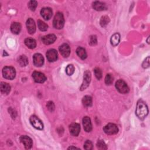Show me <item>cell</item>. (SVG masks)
Here are the masks:
<instances>
[{"label": "cell", "instance_id": "11", "mask_svg": "<svg viewBox=\"0 0 150 150\" xmlns=\"http://www.w3.org/2000/svg\"><path fill=\"white\" fill-rule=\"evenodd\" d=\"M33 60L34 65L37 67H41L44 64V58L43 56L39 54H36L33 55Z\"/></svg>", "mask_w": 150, "mask_h": 150}, {"label": "cell", "instance_id": "23", "mask_svg": "<svg viewBox=\"0 0 150 150\" xmlns=\"http://www.w3.org/2000/svg\"><path fill=\"white\" fill-rule=\"evenodd\" d=\"M76 54L79 58L83 60L87 58V53L86 52V50L82 47H79L76 49Z\"/></svg>", "mask_w": 150, "mask_h": 150}, {"label": "cell", "instance_id": "10", "mask_svg": "<svg viewBox=\"0 0 150 150\" xmlns=\"http://www.w3.org/2000/svg\"><path fill=\"white\" fill-rule=\"evenodd\" d=\"M21 142L24 145L26 149H30L32 146V139L27 136H22L20 138Z\"/></svg>", "mask_w": 150, "mask_h": 150}, {"label": "cell", "instance_id": "25", "mask_svg": "<svg viewBox=\"0 0 150 150\" xmlns=\"http://www.w3.org/2000/svg\"><path fill=\"white\" fill-rule=\"evenodd\" d=\"M83 104L86 107H90L92 105V99L89 96H86L82 100Z\"/></svg>", "mask_w": 150, "mask_h": 150}, {"label": "cell", "instance_id": "32", "mask_svg": "<svg viewBox=\"0 0 150 150\" xmlns=\"http://www.w3.org/2000/svg\"><path fill=\"white\" fill-rule=\"evenodd\" d=\"M94 75L96 77V78L100 80V79L102 77V70L99 68H95L94 70Z\"/></svg>", "mask_w": 150, "mask_h": 150}, {"label": "cell", "instance_id": "5", "mask_svg": "<svg viewBox=\"0 0 150 150\" xmlns=\"http://www.w3.org/2000/svg\"><path fill=\"white\" fill-rule=\"evenodd\" d=\"M116 87L121 93H127L129 92V88L127 83L122 80H119L116 82Z\"/></svg>", "mask_w": 150, "mask_h": 150}, {"label": "cell", "instance_id": "31", "mask_svg": "<svg viewBox=\"0 0 150 150\" xmlns=\"http://www.w3.org/2000/svg\"><path fill=\"white\" fill-rule=\"evenodd\" d=\"M113 82V77L110 74H107L105 78V83L107 85H110Z\"/></svg>", "mask_w": 150, "mask_h": 150}, {"label": "cell", "instance_id": "21", "mask_svg": "<svg viewBox=\"0 0 150 150\" xmlns=\"http://www.w3.org/2000/svg\"><path fill=\"white\" fill-rule=\"evenodd\" d=\"M21 29V26L20 23L14 22L11 26V32L14 34H18Z\"/></svg>", "mask_w": 150, "mask_h": 150}, {"label": "cell", "instance_id": "15", "mask_svg": "<svg viewBox=\"0 0 150 150\" xmlns=\"http://www.w3.org/2000/svg\"><path fill=\"white\" fill-rule=\"evenodd\" d=\"M41 16L45 20H49L52 16V11L49 8H43L41 11Z\"/></svg>", "mask_w": 150, "mask_h": 150}, {"label": "cell", "instance_id": "36", "mask_svg": "<svg viewBox=\"0 0 150 150\" xmlns=\"http://www.w3.org/2000/svg\"><path fill=\"white\" fill-rule=\"evenodd\" d=\"M142 66L143 68H148L149 66V57L148 56L147 59H145V60L143 62Z\"/></svg>", "mask_w": 150, "mask_h": 150}, {"label": "cell", "instance_id": "28", "mask_svg": "<svg viewBox=\"0 0 150 150\" xmlns=\"http://www.w3.org/2000/svg\"><path fill=\"white\" fill-rule=\"evenodd\" d=\"M75 72V67L72 65H69L66 68V72L67 75L71 76Z\"/></svg>", "mask_w": 150, "mask_h": 150}, {"label": "cell", "instance_id": "24", "mask_svg": "<svg viewBox=\"0 0 150 150\" xmlns=\"http://www.w3.org/2000/svg\"><path fill=\"white\" fill-rule=\"evenodd\" d=\"M18 62L21 66L24 67L26 66L28 64V60L26 56L25 55H22L18 58Z\"/></svg>", "mask_w": 150, "mask_h": 150}, {"label": "cell", "instance_id": "3", "mask_svg": "<svg viewBox=\"0 0 150 150\" xmlns=\"http://www.w3.org/2000/svg\"><path fill=\"white\" fill-rule=\"evenodd\" d=\"M3 75L4 78L8 80H12L16 75L15 70L12 67L6 66L3 69Z\"/></svg>", "mask_w": 150, "mask_h": 150}, {"label": "cell", "instance_id": "37", "mask_svg": "<svg viewBox=\"0 0 150 150\" xmlns=\"http://www.w3.org/2000/svg\"><path fill=\"white\" fill-rule=\"evenodd\" d=\"M76 148H77L76 147H70L69 148H68V149H76Z\"/></svg>", "mask_w": 150, "mask_h": 150}, {"label": "cell", "instance_id": "34", "mask_svg": "<svg viewBox=\"0 0 150 150\" xmlns=\"http://www.w3.org/2000/svg\"><path fill=\"white\" fill-rule=\"evenodd\" d=\"M97 43H98V41H97V37L95 35H92L89 38V44L92 46L96 45Z\"/></svg>", "mask_w": 150, "mask_h": 150}, {"label": "cell", "instance_id": "20", "mask_svg": "<svg viewBox=\"0 0 150 150\" xmlns=\"http://www.w3.org/2000/svg\"><path fill=\"white\" fill-rule=\"evenodd\" d=\"M120 41V35L119 33H116L113 35L110 39L111 45L114 47L117 46L119 43Z\"/></svg>", "mask_w": 150, "mask_h": 150}, {"label": "cell", "instance_id": "6", "mask_svg": "<svg viewBox=\"0 0 150 150\" xmlns=\"http://www.w3.org/2000/svg\"><path fill=\"white\" fill-rule=\"evenodd\" d=\"M30 122L32 126L36 129L42 130L43 128L42 121L36 116H32L30 117Z\"/></svg>", "mask_w": 150, "mask_h": 150}, {"label": "cell", "instance_id": "26", "mask_svg": "<svg viewBox=\"0 0 150 150\" xmlns=\"http://www.w3.org/2000/svg\"><path fill=\"white\" fill-rule=\"evenodd\" d=\"M38 25L39 29L41 31H46L48 28V26L45 22L41 20L38 21Z\"/></svg>", "mask_w": 150, "mask_h": 150}, {"label": "cell", "instance_id": "14", "mask_svg": "<svg viewBox=\"0 0 150 150\" xmlns=\"http://www.w3.org/2000/svg\"><path fill=\"white\" fill-rule=\"evenodd\" d=\"M58 52L55 49H50L47 53V59L50 62L56 61L58 59Z\"/></svg>", "mask_w": 150, "mask_h": 150}, {"label": "cell", "instance_id": "1", "mask_svg": "<svg viewBox=\"0 0 150 150\" xmlns=\"http://www.w3.org/2000/svg\"><path fill=\"white\" fill-rule=\"evenodd\" d=\"M136 113L137 117L141 119H144L148 114V109L144 102L140 100L137 104Z\"/></svg>", "mask_w": 150, "mask_h": 150}, {"label": "cell", "instance_id": "22", "mask_svg": "<svg viewBox=\"0 0 150 150\" xmlns=\"http://www.w3.org/2000/svg\"><path fill=\"white\" fill-rule=\"evenodd\" d=\"M1 91L2 93L8 94L11 91V86L10 84L5 83V82H1Z\"/></svg>", "mask_w": 150, "mask_h": 150}, {"label": "cell", "instance_id": "35", "mask_svg": "<svg viewBox=\"0 0 150 150\" xmlns=\"http://www.w3.org/2000/svg\"><path fill=\"white\" fill-rule=\"evenodd\" d=\"M47 108L48 109V110L50 111H51V112L54 111V110H55V104H54V103H53L52 102H48V103L47 104Z\"/></svg>", "mask_w": 150, "mask_h": 150}, {"label": "cell", "instance_id": "2", "mask_svg": "<svg viewBox=\"0 0 150 150\" xmlns=\"http://www.w3.org/2000/svg\"><path fill=\"white\" fill-rule=\"evenodd\" d=\"M64 24L65 20L64 15L61 12H58L54 18V22H53L54 26L56 29H60L64 27Z\"/></svg>", "mask_w": 150, "mask_h": 150}, {"label": "cell", "instance_id": "17", "mask_svg": "<svg viewBox=\"0 0 150 150\" xmlns=\"http://www.w3.org/2000/svg\"><path fill=\"white\" fill-rule=\"evenodd\" d=\"M26 27L30 34H33L36 31V25L35 21L32 18H29L26 21Z\"/></svg>", "mask_w": 150, "mask_h": 150}, {"label": "cell", "instance_id": "18", "mask_svg": "<svg viewBox=\"0 0 150 150\" xmlns=\"http://www.w3.org/2000/svg\"><path fill=\"white\" fill-rule=\"evenodd\" d=\"M93 8L96 11H103L105 10L106 8V6H105V4L100 2V1H94L93 3Z\"/></svg>", "mask_w": 150, "mask_h": 150}, {"label": "cell", "instance_id": "33", "mask_svg": "<svg viewBox=\"0 0 150 150\" xmlns=\"http://www.w3.org/2000/svg\"><path fill=\"white\" fill-rule=\"evenodd\" d=\"M84 148L85 149L90 150L93 149V144L89 140H87L84 144Z\"/></svg>", "mask_w": 150, "mask_h": 150}, {"label": "cell", "instance_id": "7", "mask_svg": "<svg viewBox=\"0 0 150 150\" xmlns=\"http://www.w3.org/2000/svg\"><path fill=\"white\" fill-rule=\"evenodd\" d=\"M90 81H91V73L89 71V70H87V71L84 72V80L82 85L80 89L81 90L83 91L85 90L86 88L89 86Z\"/></svg>", "mask_w": 150, "mask_h": 150}, {"label": "cell", "instance_id": "29", "mask_svg": "<svg viewBox=\"0 0 150 150\" xmlns=\"http://www.w3.org/2000/svg\"><path fill=\"white\" fill-rule=\"evenodd\" d=\"M97 147L99 149H107V147L105 143L103 140H99L98 142L97 143Z\"/></svg>", "mask_w": 150, "mask_h": 150}, {"label": "cell", "instance_id": "8", "mask_svg": "<svg viewBox=\"0 0 150 150\" xmlns=\"http://www.w3.org/2000/svg\"><path fill=\"white\" fill-rule=\"evenodd\" d=\"M32 77L35 82L42 83L47 80V77L45 75L38 72H34L32 73Z\"/></svg>", "mask_w": 150, "mask_h": 150}, {"label": "cell", "instance_id": "12", "mask_svg": "<svg viewBox=\"0 0 150 150\" xmlns=\"http://www.w3.org/2000/svg\"><path fill=\"white\" fill-rule=\"evenodd\" d=\"M69 131L70 133L73 136H77L81 131L80 125L77 124V123H72V124L69 126Z\"/></svg>", "mask_w": 150, "mask_h": 150}, {"label": "cell", "instance_id": "4", "mask_svg": "<svg viewBox=\"0 0 150 150\" xmlns=\"http://www.w3.org/2000/svg\"><path fill=\"white\" fill-rule=\"evenodd\" d=\"M103 130L104 133L108 135H113L117 134L119 131L117 126L116 124H113V123H109V124H107L104 127Z\"/></svg>", "mask_w": 150, "mask_h": 150}, {"label": "cell", "instance_id": "16", "mask_svg": "<svg viewBox=\"0 0 150 150\" xmlns=\"http://www.w3.org/2000/svg\"><path fill=\"white\" fill-rule=\"evenodd\" d=\"M83 125L84 130L86 132H90L92 130V124L90 119L89 117H84L83 119Z\"/></svg>", "mask_w": 150, "mask_h": 150}, {"label": "cell", "instance_id": "13", "mask_svg": "<svg viewBox=\"0 0 150 150\" xmlns=\"http://www.w3.org/2000/svg\"><path fill=\"white\" fill-rule=\"evenodd\" d=\"M56 39V37L54 34H49L46 36H44L42 38V42L45 45H50L54 43Z\"/></svg>", "mask_w": 150, "mask_h": 150}, {"label": "cell", "instance_id": "19", "mask_svg": "<svg viewBox=\"0 0 150 150\" xmlns=\"http://www.w3.org/2000/svg\"><path fill=\"white\" fill-rule=\"evenodd\" d=\"M25 44L26 46L30 49H34L37 46V42L35 39L28 38L25 40Z\"/></svg>", "mask_w": 150, "mask_h": 150}, {"label": "cell", "instance_id": "9", "mask_svg": "<svg viewBox=\"0 0 150 150\" xmlns=\"http://www.w3.org/2000/svg\"><path fill=\"white\" fill-rule=\"evenodd\" d=\"M59 51L62 56L64 58H67L70 54V48L67 44L64 43L59 47Z\"/></svg>", "mask_w": 150, "mask_h": 150}, {"label": "cell", "instance_id": "30", "mask_svg": "<svg viewBox=\"0 0 150 150\" xmlns=\"http://www.w3.org/2000/svg\"><path fill=\"white\" fill-rule=\"evenodd\" d=\"M38 6V3L36 1H31L28 3V7L31 11H34Z\"/></svg>", "mask_w": 150, "mask_h": 150}, {"label": "cell", "instance_id": "27", "mask_svg": "<svg viewBox=\"0 0 150 150\" xmlns=\"http://www.w3.org/2000/svg\"><path fill=\"white\" fill-rule=\"evenodd\" d=\"M109 22H110L109 18L107 16H104L102 17V18H101L100 25L102 27H104V26L107 25V24L109 23Z\"/></svg>", "mask_w": 150, "mask_h": 150}]
</instances>
